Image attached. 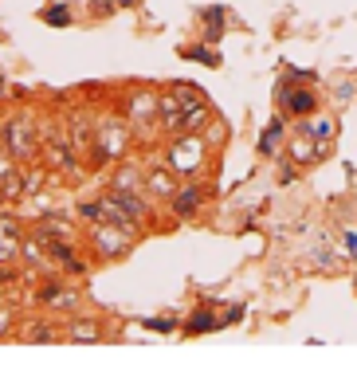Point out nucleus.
Returning <instances> with one entry per match:
<instances>
[{
  "mask_svg": "<svg viewBox=\"0 0 357 365\" xmlns=\"http://www.w3.org/2000/svg\"><path fill=\"white\" fill-rule=\"evenodd\" d=\"M279 98H283L286 114H310L314 110V95H310V91H279Z\"/></svg>",
  "mask_w": 357,
  "mask_h": 365,
  "instance_id": "1",
  "label": "nucleus"
},
{
  "mask_svg": "<svg viewBox=\"0 0 357 365\" xmlns=\"http://www.w3.org/2000/svg\"><path fill=\"white\" fill-rule=\"evenodd\" d=\"M9 138H12V153H20V158L32 150V138H28V122H24V118H16V122L9 126Z\"/></svg>",
  "mask_w": 357,
  "mask_h": 365,
  "instance_id": "2",
  "label": "nucleus"
},
{
  "mask_svg": "<svg viewBox=\"0 0 357 365\" xmlns=\"http://www.w3.org/2000/svg\"><path fill=\"white\" fill-rule=\"evenodd\" d=\"M118 232H110V228H106V232H98V247H103V255H118L122 252V247H126V244H118Z\"/></svg>",
  "mask_w": 357,
  "mask_h": 365,
  "instance_id": "3",
  "label": "nucleus"
},
{
  "mask_svg": "<svg viewBox=\"0 0 357 365\" xmlns=\"http://www.w3.org/2000/svg\"><path fill=\"white\" fill-rule=\"evenodd\" d=\"M185 56H189V59H200V63H208V67L220 63L216 56H208V48H185Z\"/></svg>",
  "mask_w": 357,
  "mask_h": 365,
  "instance_id": "4",
  "label": "nucleus"
},
{
  "mask_svg": "<svg viewBox=\"0 0 357 365\" xmlns=\"http://www.w3.org/2000/svg\"><path fill=\"white\" fill-rule=\"evenodd\" d=\"M200 200V192H185V197H177V212H192Z\"/></svg>",
  "mask_w": 357,
  "mask_h": 365,
  "instance_id": "5",
  "label": "nucleus"
},
{
  "mask_svg": "<svg viewBox=\"0 0 357 365\" xmlns=\"http://www.w3.org/2000/svg\"><path fill=\"white\" fill-rule=\"evenodd\" d=\"M220 32H224V12H208V36L216 40Z\"/></svg>",
  "mask_w": 357,
  "mask_h": 365,
  "instance_id": "6",
  "label": "nucleus"
},
{
  "mask_svg": "<svg viewBox=\"0 0 357 365\" xmlns=\"http://www.w3.org/2000/svg\"><path fill=\"white\" fill-rule=\"evenodd\" d=\"M294 158H299V161H306V158H314V153H310V138H299V142H294Z\"/></svg>",
  "mask_w": 357,
  "mask_h": 365,
  "instance_id": "7",
  "label": "nucleus"
},
{
  "mask_svg": "<svg viewBox=\"0 0 357 365\" xmlns=\"http://www.w3.org/2000/svg\"><path fill=\"white\" fill-rule=\"evenodd\" d=\"M279 130H283V126H271L267 134H263V153H275V142H279Z\"/></svg>",
  "mask_w": 357,
  "mask_h": 365,
  "instance_id": "8",
  "label": "nucleus"
},
{
  "mask_svg": "<svg viewBox=\"0 0 357 365\" xmlns=\"http://www.w3.org/2000/svg\"><path fill=\"white\" fill-rule=\"evenodd\" d=\"M67 20H71L67 9H48V24H67Z\"/></svg>",
  "mask_w": 357,
  "mask_h": 365,
  "instance_id": "9",
  "label": "nucleus"
},
{
  "mask_svg": "<svg viewBox=\"0 0 357 365\" xmlns=\"http://www.w3.org/2000/svg\"><path fill=\"white\" fill-rule=\"evenodd\" d=\"M75 338H79V341H90V338H98V330H95V326H75Z\"/></svg>",
  "mask_w": 357,
  "mask_h": 365,
  "instance_id": "10",
  "label": "nucleus"
},
{
  "mask_svg": "<svg viewBox=\"0 0 357 365\" xmlns=\"http://www.w3.org/2000/svg\"><path fill=\"white\" fill-rule=\"evenodd\" d=\"M4 326H9V314H0V330H4Z\"/></svg>",
  "mask_w": 357,
  "mask_h": 365,
  "instance_id": "11",
  "label": "nucleus"
},
{
  "mask_svg": "<svg viewBox=\"0 0 357 365\" xmlns=\"http://www.w3.org/2000/svg\"><path fill=\"white\" fill-rule=\"evenodd\" d=\"M118 4H138V0H118Z\"/></svg>",
  "mask_w": 357,
  "mask_h": 365,
  "instance_id": "12",
  "label": "nucleus"
}]
</instances>
